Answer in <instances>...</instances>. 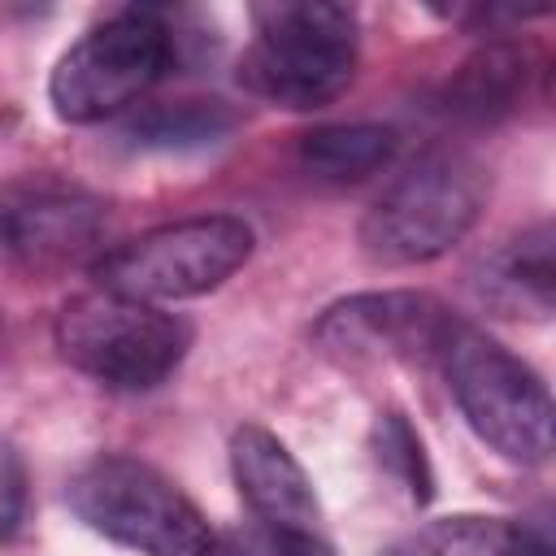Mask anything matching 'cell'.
Returning <instances> with one entry per match:
<instances>
[{
	"instance_id": "ba28073f",
	"label": "cell",
	"mask_w": 556,
	"mask_h": 556,
	"mask_svg": "<svg viewBox=\"0 0 556 556\" xmlns=\"http://www.w3.org/2000/svg\"><path fill=\"white\" fill-rule=\"evenodd\" d=\"M104 200L87 187L30 174L0 191V256L22 269H61L104 235Z\"/></svg>"
},
{
	"instance_id": "8fae6325",
	"label": "cell",
	"mask_w": 556,
	"mask_h": 556,
	"mask_svg": "<svg viewBox=\"0 0 556 556\" xmlns=\"http://www.w3.org/2000/svg\"><path fill=\"white\" fill-rule=\"evenodd\" d=\"M478 300L504 317H552L556 295V265H552V226H526L521 235L504 239L473 274Z\"/></svg>"
},
{
	"instance_id": "d6986e66",
	"label": "cell",
	"mask_w": 556,
	"mask_h": 556,
	"mask_svg": "<svg viewBox=\"0 0 556 556\" xmlns=\"http://www.w3.org/2000/svg\"><path fill=\"white\" fill-rule=\"evenodd\" d=\"M382 556H421V552H413V547H391V552H382Z\"/></svg>"
},
{
	"instance_id": "30bf717a",
	"label": "cell",
	"mask_w": 556,
	"mask_h": 556,
	"mask_svg": "<svg viewBox=\"0 0 556 556\" xmlns=\"http://www.w3.org/2000/svg\"><path fill=\"white\" fill-rule=\"evenodd\" d=\"M230 473L256 521L317 530V491L304 465L265 426H239L230 434Z\"/></svg>"
},
{
	"instance_id": "9a60e30c",
	"label": "cell",
	"mask_w": 556,
	"mask_h": 556,
	"mask_svg": "<svg viewBox=\"0 0 556 556\" xmlns=\"http://www.w3.org/2000/svg\"><path fill=\"white\" fill-rule=\"evenodd\" d=\"M235 117L217 100H178V104H152L130 126L126 139L139 148H204L230 135Z\"/></svg>"
},
{
	"instance_id": "277c9868",
	"label": "cell",
	"mask_w": 556,
	"mask_h": 556,
	"mask_svg": "<svg viewBox=\"0 0 556 556\" xmlns=\"http://www.w3.org/2000/svg\"><path fill=\"white\" fill-rule=\"evenodd\" d=\"M70 508L104 539L139 556H213L217 534L204 513L148 460L104 452L65 486Z\"/></svg>"
},
{
	"instance_id": "e0dca14e",
	"label": "cell",
	"mask_w": 556,
	"mask_h": 556,
	"mask_svg": "<svg viewBox=\"0 0 556 556\" xmlns=\"http://www.w3.org/2000/svg\"><path fill=\"white\" fill-rule=\"evenodd\" d=\"M213 556H334V547L317 530L248 521V526L222 534L213 543Z\"/></svg>"
},
{
	"instance_id": "6da1fadb",
	"label": "cell",
	"mask_w": 556,
	"mask_h": 556,
	"mask_svg": "<svg viewBox=\"0 0 556 556\" xmlns=\"http://www.w3.org/2000/svg\"><path fill=\"white\" fill-rule=\"evenodd\" d=\"M252 43L239 83L278 109H321L339 100L356 74V13L326 0L252 4Z\"/></svg>"
},
{
	"instance_id": "7c38bea8",
	"label": "cell",
	"mask_w": 556,
	"mask_h": 556,
	"mask_svg": "<svg viewBox=\"0 0 556 556\" xmlns=\"http://www.w3.org/2000/svg\"><path fill=\"white\" fill-rule=\"evenodd\" d=\"M395 130L378 122H339L317 126L300 139V161L308 174L326 182H361L391 165L395 156Z\"/></svg>"
},
{
	"instance_id": "7a4b0ae2",
	"label": "cell",
	"mask_w": 556,
	"mask_h": 556,
	"mask_svg": "<svg viewBox=\"0 0 556 556\" xmlns=\"http://www.w3.org/2000/svg\"><path fill=\"white\" fill-rule=\"evenodd\" d=\"M491 195V174L456 148L417 156L361 217V252L374 265H421L460 243Z\"/></svg>"
},
{
	"instance_id": "52a82bcc",
	"label": "cell",
	"mask_w": 556,
	"mask_h": 556,
	"mask_svg": "<svg viewBox=\"0 0 556 556\" xmlns=\"http://www.w3.org/2000/svg\"><path fill=\"white\" fill-rule=\"evenodd\" d=\"M169 61L174 35L165 30V22L148 9H130L70 43V52L48 78V100L61 122H104L148 96V87L161 83Z\"/></svg>"
},
{
	"instance_id": "9c48e42d",
	"label": "cell",
	"mask_w": 556,
	"mask_h": 556,
	"mask_svg": "<svg viewBox=\"0 0 556 556\" xmlns=\"http://www.w3.org/2000/svg\"><path fill=\"white\" fill-rule=\"evenodd\" d=\"M452 308L426 291H369L339 300L313 326V339L326 356L343 365L361 361H439V348L452 330Z\"/></svg>"
},
{
	"instance_id": "2e32d148",
	"label": "cell",
	"mask_w": 556,
	"mask_h": 556,
	"mask_svg": "<svg viewBox=\"0 0 556 556\" xmlns=\"http://www.w3.org/2000/svg\"><path fill=\"white\" fill-rule=\"evenodd\" d=\"M374 447H378L382 469H387L417 504H426V500L434 495V473H430L426 447H421L417 430L404 421V413H382V417H378V426H374Z\"/></svg>"
},
{
	"instance_id": "4fadbf2b",
	"label": "cell",
	"mask_w": 556,
	"mask_h": 556,
	"mask_svg": "<svg viewBox=\"0 0 556 556\" xmlns=\"http://www.w3.org/2000/svg\"><path fill=\"white\" fill-rule=\"evenodd\" d=\"M434 556H556L543 521H508V517H439L421 534Z\"/></svg>"
},
{
	"instance_id": "5b68a950",
	"label": "cell",
	"mask_w": 556,
	"mask_h": 556,
	"mask_svg": "<svg viewBox=\"0 0 556 556\" xmlns=\"http://www.w3.org/2000/svg\"><path fill=\"white\" fill-rule=\"evenodd\" d=\"M61 356L113 391L161 387L191 348V326L161 304L126 300L113 291H83L56 313Z\"/></svg>"
},
{
	"instance_id": "8992f818",
	"label": "cell",
	"mask_w": 556,
	"mask_h": 556,
	"mask_svg": "<svg viewBox=\"0 0 556 556\" xmlns=\"http://www.w3.org/2000/svg\"><path fill=\"white\" fill-rule=\"evenodd\" d=\"M252 226L226 213L213 217H187L156 230H143L113 252H104L91 274L100 291L165 304V300H191L213 287H222L248 256H252Z\"/></svg>"
},
{
	"instance_id": "5bb4252c",
	"label": "cell",
	"mask_w": 556,
	"mask_h": 556,
	"mask_svg": "<svg viewBox=\"0 0 556 556\" xmlns=\"http://www.w3.org/2000/svg\"><path fill=\"white\" fill-rule=\"evenodd\" d=\"M526 78V61L517 48L508 43H491L482 52H473L456 78L447 83V109L456 117H473V122H486L504 109H513V96Z\"/></svg>"
},
{
	"instance_id": "3957f363",
	"label": "cell",
	"mask_w": 556,
	"mask_h": 556,
	"mask_svg": "<svg viewBox=\"0 0 556 556\" xmlns=\"http://www.w3.org/2000/svg\"><path fill=\"white\" fill-rule=\"evenodd\" d=\"M439 365L473 434L513 465H543L552 452V395L543 378L500 339L452 321Z\"/></svg>"
},
{
	"instance_id": "ac0fdd59",
	"label": "cell",
	"mask_w": 556,
	"mask_h": 556,
	"mask_svg": "<svg viewBox=\"0 0 556 556\" xmlns=\"http://www.w3.org/2000/svg\"><path fill=\"white\" fill-rule=\"evenodd\" d=\"M26 517V465H22V452L0 439V543L17 534Z\"/></svg>"
}]
</instances>
